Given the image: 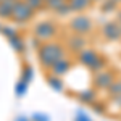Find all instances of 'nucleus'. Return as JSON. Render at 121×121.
Instances as JSON below:
<instances>
[{"mask_svg":"<svg viewBox=\"0 0 121 121\" xmlns=\"http://www.w3.org/2000/svg\"><path fill=\"white\" fill-rule=\"evenodd\" d=\"M118 19H120V23H118V24L121 26V11H118Z\"/></svg>","mask_w":121,"mask_h":121,"instance_id":"27","label":"nucleus"},{"mask_svg":"<svg viewBox=\"0 0 121 121\" xmlns=\"http://www.w3.org/2000/svg\"><path fill=\"white\" fill-rule=\"evenodd\" d=\"M18 0H2L0 2V18L2 19H10L13 7L16 5Z\"/></svg>","mask_w":121,"mask_h":121,"instance_id":"10","label":"nucleus"},{"mask_svg":"<svg viewBox=\"0 0 121 121\" xmlns=\"http://www.w3.org/2000/svg\"><path fill=\"white\" fill-rule=\"evenodd\" d=\"M47 84L56 91V92H63L65 91V82L61 81L60 76H55V74H47Z\"/></svg>","mask_w":121,"mask_h":121,"instance_id":"12","label":"nucleus"},{"mask_svg":"<svg viewBox=\"0 0 121 121\" xmlns=\"http://www.w3.org/2000/svg\"><path fill=\"white\" fill-rule=\"evenodd\" d=\"M44 2H47V0H44Z\"/></svg>","mask_w":121,"mask_h":121,"instance_id":"30","label":"nucleus"},{"mask_svg":"<svg viewBox=\"0 0 121 121\" xmlns=\"http://www.w3.org/2000/svg\"><path fill=\"white\" fill-rule=\"evenodd\" d=\"M63 3H66V0H47V2H45V7L55 11V10H56V8H60Z\"/></svg>","mask_w":121,"mask_h":121,"instance_id":"19","label":"nucleus"},{"mask_svg":"<svg viewBox=\"0 0 121 121\" xmlns=\"http://www.w3.org/2000/svg\"><path fill=\"white\" fill-rule=\"evenodd\" d=\"M116 2H118V3H121V0H116Z\"/></svg>","mask_w":121,"mask_h":121,"instance_id":"29","label":"nucleus"},{"mask_svg":"<svg viewBox=\"0 0 121 121\" xmlns=\"http://www.w3.org/2000/svg\"><path fill=\"white\" fill-rule=\"evenodd\" d=\"M28 86H29L28 82H24V81H21V79H19L18 84H16V87H15V89H16V95H18V97H23V95L26 94Z\"/></svg>","mask_w":121,"mask_h":121,"instance_id":"20","label":"nucleus"},{"mask_svg":"<svg viewBox=\"0 0 121 121\" xmlns=\"http://www.w3.org/2000/svg\"><path fill=\"white\" fill-rule=\"evenodd\" d=\"M113 81H115L113 73L105 71V69L95 73V76H94V86H95V89H102V91H105V89L110 87V84H112Z\"/></svg>","mask_w":121,"mask_h":121,"instance_id":"6","label":"nucleus"},{"mask_svg":"<svg viewBox=\"0 0 121 121\" xmlns=\"http://www.w3.org/2000/svg\"><path fill=\"white\" fill-rule=\"evenodd\" d=\"M102 34L105 39L108 40H120L121 39V26L115 21H110V23H105L102 28Z\"/></svg>","mask_w":121,"mask_h":121,"instance_id":"7","label":"nucleus"},{"mask_svg":"<svg viewBox=\"0 0 121 121\" xmlns=\"http://www.w3.org/2000/svg\"><path fill=\"white\" fill-rule=\"evenodd\" d=\"M66 45H68V48H69L73 53H79L81 50L86 48L87 40H86L81 34H73V36H69V37L66 39Z\"/></svg>","mask_w":121,"mask_h":121,"instance_id":"8","label":"nucleus"},{"mask_svg":"<svg viewBox=\"0 0 121 121\" xmlns=\"http://www.w3.org/2000/svg\"><path fill=\"white\" fill-rule=\"evenodd\" d=\"M56 32H58V29L52 21H42V23H37L34 26V37L39 39L40 42L52 40L56 36Z\"/></svg>","mask_w":121,"mask_h":121,"instance_id":"3","label":"nucleus"},{"mask_svg":"<svg viewBox=\"0 0 121 121\" xmlns=\"http://www.w3.org/2000/svg\"><path fill=\"white\" fill-rule=\"evenodd\" d=\"M78 99L82 103H94L97 100V92L94 89H84L78 94Z\"/></svg>","mask_w":121,"mask_h":121,"instance_id":"13","label":"nucleus"},{"mask_svg":"<svg viewBox=\"0 0 121 121\" xmlns=\"http://www.w3.org/2000/svg\"><path fill=\"white\" fill-rule=\"evenodd\" d=\"M3 36L7 39H10V37H13V36H16V29H13V28H10V26H3L2 28V31H0Z\"/></svg>","mask_w":121,"mask_h":121,"instance_id":"23","label":"nucleus"},{"mask_svg":"<svg viewBox=\"0 0 121 121\" xmlns=\"http://www.w3.org/2000/svg\"><path fill=\"white\" fill-rule=\"evenodd\" d=\"M66 2H68V0H66Z\"/></svg>","mask_w":121,"mask_h":121,"instance_id":"31","label":"nucleus"},{"mask_svg":"<svg viewBox=\"0 0 121 121\" xmlns=\"http://www.w3.org/2000/svg\"><path fill=\"white\" fill-rule=\"evenodd\" d=\"M37 52H39V60H40V63H42V66L47 68V69H50V66L53 65L55 61L65 58V48L60 45L58 42H52V40L42 42Z\"/></svg>","mask_w":121,"mask_h":121,"instance_id":"1","label":"nucleus"},{"mask_svg":"<svg viewBox=\"0 0 121 121\" xmlns=\"http://www.w3.org/2000/svg\"><path fill=\"white\" fill-rule=\"evenodd\" d=\"M23 2H24L26 5H29L34 11H36V10H40L42 7H45V2H44V0H23Z\"/></svg>","mask_w":121,"mask_h":121,"instance_id":"18","label":"nucleus"},{"mask_svg":"<svg viewBox=\"0 0 121 121\" xmlns=\"http://www.w3.org/2000/svg\"><path fill=\"white\" fill-rule=\"evenodd\" d=\"M69 68H71V61L66 60V58H61V60L55 61L53 65L50 66V71H52V74L61 78V76H65L66 73L69 71Z\"/></svg>","mask_w":121,"mask_h":121,"instance_id":"9","label":"nucleus"},{"mask_svg":"<svg viewBox=\"0 0 121 121\" xmlns=\"http://www.w3.org/2000/svg\"><path fill=\"white\" fill-rule=\"evenodd\" d=\"M68 5L71 11H76V13H82L92 5V0H68Z\"/></svg>","mask_w":121,"mask_h":121,"instance_id":"11","label":"nucleus"},{"mask_svg":"<svg viewBox=\"0 0 121 121\" xmlns=\"http://www.w3.org/2000/svg\"><path fill=\"white\" fill-rule=\"evenodd\" d=\"M8 44L13 47V50H15V52H18V53H23V52H24V40L19 37L18 34H16V36H13V37H10L8 39Z\"/></svg>","mask_w":121,"mask_h":121,"instance_id":"14","label":"nucleus"},{"mask_svg":"<svg viewBox=\"0 0 121 121\" xmlns=\"http://www.w3.org/2000/svg\"><path fill=\"white\" fill-rule=\"evenodd\" d=\"M0 2H2V0H0Z\"/></svg>","mask_w":121,"mask_h":121,"instance_id":"32","label":"nucleus"},{"mask_svg":"<svg viewBox=\"0 0 121 121\" xmlns=\"http://www.w3.org/2000/svg\"><path fill=\"white\" fill-rule=\"evenodd\" d=\"M15 121H31V118H28L26 115H18V116L15 118Z\"/></svg>","mask_w":121,"mask_h":121,"instance_id":"26","label":"nucleus"},{"mask_svg":"<svg viewBox=\"0 0 121 121\" xmlns=\"http://www.w3.org/2000/svg\"><path fill=\"white\" fill-rule=\"evenodd\" d=\"M31 121H50V116L47 113H40V112H36L31 115Z\"/></svg>","mask_w":121,"mask_h":121,"instance_id":"21","label":"nucleus"},{"mask_svg":"<svg viewBox=\"0 0 121 121\" xmlns=\"http://www.w3.org/2000/svg\"><path fill=\"white\" fill-rule=\"evenodd\" d=\"M55 13H56V15H60V16H66V15H69V13H71V8H69V5H68V2L63 3L60 8H56Z\"/></svg>","mask_w":121,"mask_h":121,"instance_id":"22","label":"nucleus"},{"mask_svg":"<svg viewBox=\"0 0 121 121\" xmlns=\"http://www.w3.org/2000/svg\"><path fill=\"white\" fill-rule=\"evenodd\" d=\"M34 10L31 8L29 5H26L23 0H18L16 5L13 7V11H11V19H15L16 23H26V21H31L34 18Z\"/></svg>","mask_w":121,"mask_h":121,"instance_id":"5","label":"nucleus"},{"mask_svg":"<svg viewBox=\"0 0 121 121\" xmlns=\"http://www.w3.org/2000/svg\"><path fill=\"white\" fill-rule=\"evenodd\" d=\"M92 2H102V0H92Z\"/></svg>","mask_w":121,"mask_h":121,"instance_id":"28","label":"nucleus"},{"mask_svg":"<svg viewBox=\"0 0 121 121\" xmlns=\"http://www.w3.org/2000/svg\"><path fill=\"white\" fill-rule=\"evenodd\" d=\"M74 121H92V120H91V118H89V116H87L86 113H81V112H79L78 115H76Z\"/></svg>","mask_w":121,"mask_h":121,"instance_id":"24","label":"nucleus"},{"mask_svg":"<svg viewBox=\"0 0 121 121\" xmlns=\"http://www.w3.org/2000/svg\"><path fill=\"white\" fill-rule=\"evenodd\" d=\"M69 29H71L74 34L84 36V34L91 32L94 29V23L87 15H82V13H81V15H76L74 18L69 21Z\"/></svg>","mask_w":121,"mask_h":121,"instance_id":"4","label":"nucleus"},{"mask_svg":"<svg viewBox=\"0 0 121 121\" xmlns=\"http://www.w3.org/2000/svg\"><path fill=\"white\" fill-rule=\"evenodd\" d=\"M78 61H79L81 65L87 66L89 69H92L94 73L102 71L103 68L107 66L105 60H103L95 50H92V48H84V50H81V52L78 53Z\"/></svg>","mask_w":121,"mask_h":121,"instance_id":"2","label":"nucleus"},{"mask_svg":"<svg viewBox=\"0 0 121 121\" xmlns=\"http://www.w3.org/2000/svg\"><path fill=\"white\" fill-rule=\"evenodd\" d=\"M91 105H92L94 112H97V113H102V112H103V105H102L100 102H97V100H95V102L91 103Z\"/></svg>","mask_w":121,"mask_h":121,"instance_id":"25","label":"nucleus"},{"mask_svg":"<svg viewBox=\"0 0 121 121\" xmlns=\"http://www.w3.org/2000/svg\"><path fill=\"white\" fill-rule=\"evenodd\" d=\"M116 8H118V2L116 0H102V11L103 13L116 11Z\"/></svg>","mask_w":121,"mask_h":121,"instance_id":"15","label":"nucleus"},{"mask_svg":"<svg viewBox=\"0 0 121 121\" xmlns=\"http://www.w3.org/2000/svg\"><path fill=\"white\" fill-rule=\"evenodd\" d=\"M32 76H34V71H32V68L29 65H26L23 68V73H21V81H24V82H31L32 81Z\"/></svg>","mask_w":121,"mask_h":121,"instance_id":"17","label":"nucleus"},{"mask_svg":"<svg viewBox=\"0 0 121 121\" xmlns=\"http://www.w3.org/2000/svg\"><path fill=\"white\" fill-rule=\"evenodd\" d=\"M107 91H108V94H110L112 97H120L121 95V79L120 81H113Z\"/></svg>","mask_w":121,"mask_h":121,"instance_id":"16","label":"nucleus"}]
</instances>
